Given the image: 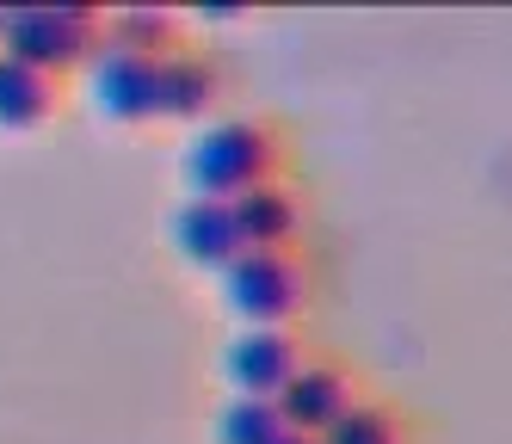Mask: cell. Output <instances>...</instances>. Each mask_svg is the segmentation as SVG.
<instances>
[{
  "instance_id": "obj_1",
  "label": "cell",
  "mask_w": 512,
  "mask_h": 444,
  "mask_svg": "<svg viewBox=\"0 0 512 444\" xmlns=\"http://www.w3.org/2000/svg\"><path fill=\"white\" fill-rule=\"evenodd\" d=\"M278 167H284L278 130L260 118H216L186 148L192 198H216V204H241L260 185H278Z\"/></svg>"
},
{
  "instance_id": "obj_2",
  "label": "cell",
  "mask_w": 512,
  "mask_h": 444,
  "mask_svg": "<svg viewBox=\"0 0 512 444\" xmlns=\"http://www.w3.org/2000/svg\"><path fill=\"white\" fill-rule=\"evenodd\" d=\"M223 284V303L241 327H290L303 309H309V259L290 247V253H272V247H247L235 266L216 278Z\"/></svg>"
},
{
  "instance_id": "obj_3",
  "label": "cell",
  "mask_w": 512,
  "mask_h": 444,
  "mask_svg": "<svg viewBox=\"0 0 512 444\" xmlns=\"http://www.w3.org/2000/svg\"><path fill=\"white\" fill-rule=\"evenodd\" d=\"M105 44V13L93 7H7V31H0V56L62 81L68 68H87L93 50Z\"/></svg>"
},
{
  "instance_id": "obj_4",
  "label": "cell",
  "mask_w": 512,
  "mask_h": 444,
  "mask_svg": "<svg viewBox=\"0 0 512 444\" xmlns=\"http://www.w3.org/2000/svg\"><path fill=\"white\" fill-rule=\"evenodd\" d=\"M81 74H87V99L99 118H112L124 130L161 124V62L155 56H130V50L99 44Z\"/></svg>"
},
{
  "instance_id": "obj_5",
  "label": "cell",
  "mask_w": 512,
  "mask_h": 444,
  "mask_svg": "<svg viewBox=\"0 0 512 444\" xmlns=\"http://www.w3.org/2000/svg\"><path fill=\"white\" fill-rule=\"evenodd\" d=\"M303 364H309V352L290 327H241L223 346V383L253 401H278Z\"/></svg>"
},
{
  "instance_id": "obj_6",
  "label": "cell",
  "mask_w": 512,
  "mask_h": 444,
  "mask_svg": "<svg viewBox=\"0 0 512 444\" xmlns=\"http://www.w3.org/2000/svg\"><path fill=\"white\" fill-rule=\"evenodd\" d=\"M358 383H352V370L334 364V358H309L297 377H290V389L278 395V414L290 432H309V438H327L352 407H358Z\"/></svg>"
},
{
  "instance_id": "obj_7",
  "label": "cell",
  "mask_w": 512,
  "mask_h": 444,
  "mask_svg": "<svg viewBox=\"0 0 512 444\" xmlns=\"http://www.w3.org/2000/svg\"><path fill=\"white\" fill-rule=\"evenodd\" d=\"M167 241L179 247V259H192L198 272H216V278L247 253L235 204H216V198H186V204H179L167 216Z\"/></svg>"
},
{
  "instance_id": "obj_8",
  "label": "cell",
  "mask_w": 512,
  "mask_h": 444,
  "mask_svg": "<svg viewBox=\"0 0 512 444\" xmlns=\"http://www.w3.org/2000/svg\"><path fill=\"white\" fill-rule=\"evenodd\" d=\"M216 99H223V74H216V62L204 50H167L161 56V118L173 124H204Z\"/></svg>"
},
{
  "instance_id": "obj_9",
  "label": "cell",
  "mask_w": 512,
  "mask_h": 444,
  "mask_svg": "<svg viewBox=\"0 0 512 444\" xmlns=\"http://www.w3.org/2000/svg\"><path fill=\"white\" fill-rule=\"evenodd\" d=\"M235 222H241V241L247 247H272V253H290L303 235V204L290 185H260L235 204Z\"/></svg>"
},
{
  "instance_id": "obj_10",
  "label": "cell",
  "mask_w": 512,
  "mask_h": 444,
  "mask_svg": "<svg viewBox=\"0 0 512 444\" xmlns=\"http://www.w3.org/2000/svg\"><path fill=\"white\" fill-rule=\"evenodd\" d=\"M56 99H62V87L50 81V74L25 68V62H13V56H0V130L25 136V130L50 124V118H56Z\"/></svg>"
},
{
  "instance_id": "obj_11",
  "label": "cell",
  "mask_w": 512,
  "mask_h": 444,
  "mask_svg": "<svg viewBox=\"0 0 512 444\" xmlns=\"http://www.w3.org/2000/svg\"><path fill=\"white\" fill-rule=\"evenodd\" d=\"M105 44L161 62L167 50H179V13H173V7H155V0L118 7V13H105Z\"/></svg>"
},
{
  "instance_id": "obj_12",
  "label": "cell",
  "mask_w": 512,
  "mask_h": 444,
  "mask_svg": "<svg viewBox=\"0 0 512 444\" xmlns=\"http://www.w3.org/2000/svg\"><path fill=\"white\" fill-rule=\"evenodd\" d=\"M290 426L278 414V401H253V395H229L216 414V444H278Z\"/></svg>"
},
{
  "instance_id": "obj_13",
  "label": "cell",
  "mask_w": 512,
  "mask_h": 444,
  "mask_svg": "<svg viewBox=\"0 0 512 444\" xmlns=\"http://www.w3.org/2000/svg\"><path fill=\"white\" fill-rule=\"evenodd\" d=\"M321 444H408V426H401V414H395L389 401H371V395H364Z\"/></svg>"
},
{
  "instance_id": "obj_14",
  "label": "cell",
  "mask_w": 512,
  "mask_h": 444,
  "mask_svg": "<svg viewBox=\"0 0 512 444\" xmlns=\"http://www.w3.org/2000/svg\"><path fill=\"white\" fill-rule=\"evenodd\" d=\"M241 13H247V7H229V0H223V7H204L198 19H210V25H223V19H241Z\"/></svg>"
},
{
  "instance_id": "obj_15",
  "label": "cell",
  "mask_w": 512,
  "mask_h": 444,
  "mask_svg": "<svg viewBox=\"0 0 512 444\" xmlns=\"http://www.w3.org/2000/svg\"><path fill=\"white\" fill-rule=\"evenodd\" d=\"M278 444H321V438H309V432H284Z\"/></svg>"
},
{
  "instance_id": "obj_16",
  "label": "cell",
  "mask_w": 512,
  "mask_h": 444,
  "mask_svg": "<svg viewBox=\"0 0 512 444\" xmlns=\"http://www.w3.org/2000/svg\"><path fill=\"white\" fill-rule=\"evenodd\" d=\"M0 31H7V7H0Z\"/></svg>"
}]
</instances>
